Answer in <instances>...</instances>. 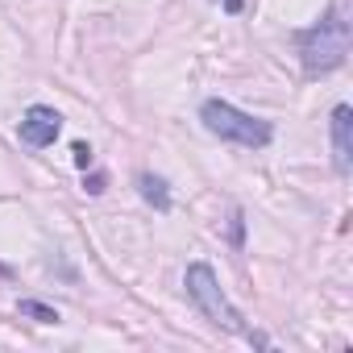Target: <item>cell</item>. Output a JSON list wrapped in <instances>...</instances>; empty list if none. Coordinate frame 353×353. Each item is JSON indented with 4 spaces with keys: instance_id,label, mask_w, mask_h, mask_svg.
Listing matches in <instances>:
<instances>
[{
    "instance_id": "cell-8",
    "label": "cell",
    "mask_w": 353,
    "mask_h": 353,
    "mask_svg": "<svg viewBox=\"0 0 353 353\" xmlns=\"http://www.w3.org/2000/svg\"><path fill=\"white\" fill-rule=\"evenodd\" d=\"M71 158H75V166L88 170V166H92V145H88V141H75V145H71Z\"/></svg>"
},
{
    "instance_id": "cell-5",
    "label": "cell",
    "mask_w": 353,
    "mask_h": 353,
    "mask_svg": "<svg viewBox=\"0 0 353 353\" xmlns=\"http://www.w3.org/2000/svg\"><path fill=\"white\" fill-rule=\"evenodd\" d=\"M328 129H332V166L341 174H349L353 170V108L349 104H336Z\"/></svg>"
},
{
    "instance_id": "cell-1",
    "label": "cell",
    "mask_w": 353,
    "mask_h": 353,
    "mask_svg": "<svg viewBox=\"0 0 353 353\" xmlns=\"http://www.w3.org/2000/svg\"><path fill=\"white\" fill-rule=\"evenodd\" d=\"M295 46H299V63H303L307 75L336 71L345 63V54H349V21H345V9L332 5L312 30H303L295 38Z\"/></svg>"
},
{
    "instance_id": "cell-6",
    "label": "cell",
    "mask_w": 353,
    "mask_h": 353,
    "mask_svg": "<svg viewBox=\"0 0 353 353\" xmlns=\"http://www.w3.org/2000/svg\"><path fill=\"white\" fill-rule=\"evenodd\" d=\"M137 192H141V200H145V204H154L158 212H170V192H166V179H158V174L141 170V174H137Z\"/></svg>"
},
{
    "instance_id": "cell-7",
    "label": "cell",
    "mask_w": 353,
    "mask_h": 353,
    "mask_svg": "<svg viewBox=\"0 0 353 353\" xmlns=\"http://www.w3.org/2000/svg\"><path fill=\"white\" fill-rule=\"evenodd\" d=\"M17 312L30 316V320H38V324H59V312H54L50 303H38V299H21Z\"/></svg>"
},
{
    "instance_id": "cell-2",
    "label": "cell",
    "mask_w": 353,
    "mask_h": 353,
    "mask_svg": "<svg viewBox=\"0 0 353 353\" xmlns=\"http://www.w3.org/2000/svg\"><path fill=\"white\" fill-rule=\"evenodd\" d=\"M200 121H204V129H208L212 137L233 141V145H245V150H262V145H270V137H274L270 121L250 117V112L233 108L229 100H204Z\"/></svg>"
},
{
    "instance_id": "cell-3",
    "label": "cell",
    "mask_w": 353,
    "mask_h": 353,
    "mask_svg": "<svg viewBox=\"0 0 353 353\" xmlns=\"http://www.w3.org/2000/svg\"><path fill=\"white\" fill-rule=\"evenodd\" d=\"M183 287H188V299L216 324V328H225V332H237V336H250V324L241 320V312L229 303V295L221 291V283H216V274H212V266H204V262H196V266H188V274H183Z\"/></svg>"
},
{
    "instance_id": "cell-9",
    "label": "cell",
    "mask_w": 353,
    "mask_h": 353,
    "mask_svg": "<svg viewBox=\"0 0 353 353\" xmlns=\"http://www.w3.org/2000/svg\"><path fill=\"white\" fill-rule=\"evenodd\" d=\"M104 188H108V174H100V170H96V174H88V179H83V192H88V196H100Z\"/></svg>"
},
{
    "instance_id": "cell-4",
    "label": "cell",
    "mask_w": 353,
    "mask_h": 353,
    "mask_svg": "<svg viewBox=\"0 0 353 353\" xmlns=\"http://www.w3.org/2000/svg\"><path fill=\"white\" fill-rule=\"evenodd\" d=\"M17 133H21V141H26V145L46 150V145H54V137L63 133V117H59L50 104H34V108H26V117H21V125H17Z\"/></svg>"
},
{
    "instance_id": "cell-10",
    "label": "cell",
    "mask_w": 353,
    "mask_h": 353,
    "mask_svg": "<svg viewBox=\"0 0 353 353\" xmlns=\"http://www.w3.org/2000/svg\"><path fill=\"white\" fill-rule=\"evenodd\" d=\"M241 237H245V216L233 212V245H241Z\"/></svg>"
}]
</instances>
